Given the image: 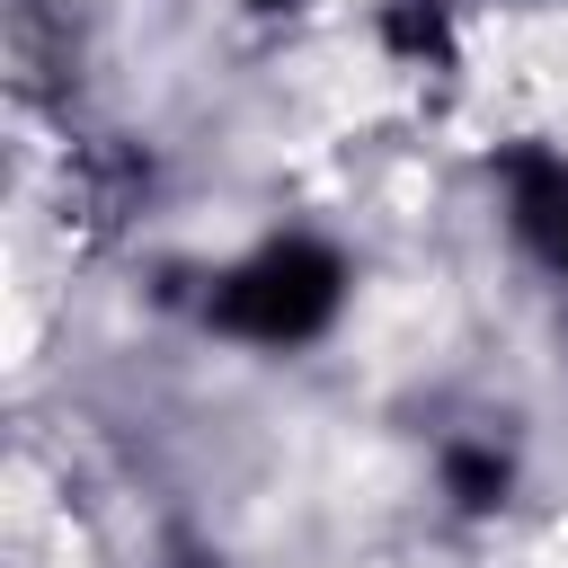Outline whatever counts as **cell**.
Returning <instances> with one entry per match:
<instances>
[{"instance_id":"1","label":"cell","mask_w":568,"mask_h":568,"mask_svg":"<svg viewBox=\"0 0 568 568\" xmlns=\"http://www.w3.org/2000/svg\"><path fill=\"white\" fill-rule=\"evenodd\" d=\"M355 311V248L320 222H275L248 248H231L222 266H204L195 284V328L213 346L293 364L311 346H328Z\"/></svg>"},{"instance_id":"2","label":"cell","mask_w":568,"mask_h":568,"mask_svg":"<svg viewBox=\"0 0 568 568\" xmlns=\"http://www.w3.org/2000/svg\"><path fill=\"white\" fill-rule=\"evenodd\" d=\"M488 204L515 240L524 266H541L550 284H568V142L550 133H506L488 151Z\"/></svg>"},{"instance_id":"3","label":"cell","mask_w":568,"mask_h":568,"mask_svg":"<svg viewBox=\"0 0 568 568\" xmlns=\"http://www.w3.org/2000/svg\"><path fill=\"white\" fill-rule=\"evenodd\" d=\"M426 479H435V506H444L453 524H497V515H515V497H524V453H515L497 426H453V435L435 444Z\"/></svg>"},{"instance_id":"4","label":"cell","mask_w":568,"mask_h":568,"mask_svg":"<svg viewBox=\"0 0 568 568\" xmlns=\"http://www.w3.org/2000/svg\"><path fill=\"white\" fill-rule=\"evenodd\" d=\"M373 44L408 80H453L470 53V18L462 0H373Z\"/></svg>"},{"instance_id":"5","label":"cell","mask_w":568,"mask_h":568,"mask_svg":"<svg viewBox=\"0 0 568 568\" xmlns=\"http://www.w3.org/2000/svg\"><path fill=\"white\" fill-rule=\"evenodd\" d=\"M302 9H311V0H240V18H266V27H275V18H302Z\"/></svg>"},{"instance_id":"6","label":"cell","mask_w":568,"mask_h":568,"mask_svg":"<svg viewBox=\"0 0 568 568\" xmlns=\"http://www.w3.org/2000/svg\"><path fill=\"white\" fill-rule=\"evenodd\" d=\"M515 9H568V0H515Z\"/></svg>"}]
</instances>
